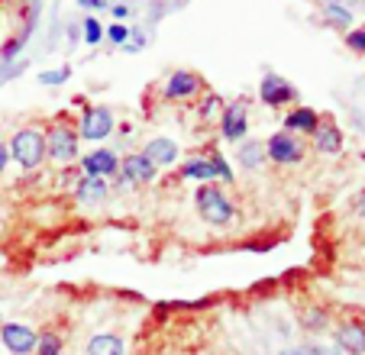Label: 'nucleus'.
Segmentation results:
<instances>
[{"label":"nucleus","instance_id":"f257e3e1","mask_svg":"<svg viewBox=\"0 0 365 355\" xmlns=\"http://www.w3.org/2000/svg\"><path fill=\"white\" fill-rule=\"evenodd\" d=\"M194 207H197L200 220L210 226H230L233 223V200H230V194L223 191L217 181H210V185H200L197 194H194Z\"/></svg>","mask_w":365,"mask_h":355},{"label":"nucleus","instance_id":"f03ea898","mask_svg":"<svg viewBox=\"0 0 365 355\" xmlns=\"http://www.w3.org/2000/svg\"><path fill=\"white\" fill-rule=\"evenodd\" d=\"M7 149H10V158H14L20 168L33 171L46 162V133L36 130V126H23V130H16V136L10 139Z\"/></svg>","mask_w":365,"mask_h":355},{"label":"nucleus","instance_id":"7ed1b4c3","mask_svg":"<svg viewBox=\"0 0 365 355\" xmlns=\"http://www.w3.org/2000/svg\"><path fill=\"white\" fill-rule=\"evenodd\" d=\"M81 152V136L71 123H52L46 133V158H52L56 165H68Z\"/></svg>","mask_w":365,"mask_h":355},{"label":"nucleus","instance_id":"20e7f679","mask_svg":"<svg viewBox=\"0 0 365 355\" xmlns=\"http://www.w3.org/2000/svg\"><path fill=\"white\" fill-rule=\"evenodd\" d=\"M265 158L275 165H297L304 158V143L294 136V133L278 130L275 136L265 143Z\"/></svg>","mask_w":365,"mask_h":355},{"label":"nucleus","instance_id":"39448f33","mask_svg":"<svg viewBox=\"0 0 365 355\" xmlns=\"http://www.w3.org/2000/svg\"><path fill=\"white\" fill-rule=\"evenodd\" d=\"M113 133V113L107 107H88L81 113V123H78V136L97 143V139H107Z\"/></svg>","mask_w":365,"mask_h":355},{"label":"nucleus","instance_id":"423d86ee","mask_svg":"<svg viewBox=\"0 0 365 355\" xmlns=\"http://www.w3.org/2000/svg\"><path fill=\"white\" fill-rule=\"evenodd\" d=\"M259 101H262L265 107H284V103L297 101V88L291 81H284L282 75L269 71V75H262V81H259Z\"/></svg>","mask_w":365,"mask_h":355},{"label":"nucleus","instance_id":"0eeeda50","mask_svg":"<svg viewBox=\"0 0 365 355\" xmlns=\"http://www.w3.org/2000/svg\"><path fill=\"white\" fill-rule=\"evenodd\" d=\"M36 329L26 323H0V342L14 355H33L36 352Z\"/></svg>","mask_w":365,"mask_h":355},{"label":"nucleus","instance_id":"6e6552de","mask_svg":"<svg viewBox=\"0 0 365 355\" xmlns=\"http://www.w3.org/2000/svg\"><path fill=\"white\" fill-rule=\"evenodd\" d=\"M200 88H204L200 75H194V71H187V68H178L168 75L162 94H165V101H191V97L200 94Z\"/></svg>","mask_w":365,"mask_h":355},{"label":"nucleus","instance_id":"1a4fd4ad","mask_svg":"<svg viewBox=\"0 0 365 355\" xmlns=\"http://www.w3.org/2000/svg\"><path fill=\"white\" fill-rule=\"evenodd\" d=\"M336 349L346 355H365V323L362 317L343 320L336 326Z\"/></svg>","mask_w":365,"mask_h":355},{"label":"nucleus","instance_id":"9d476101","mask_svg":"<svg viewBox=\"0 0 365 355\" xmlns=\"http://www.w3.org/2000/svg\"><path fill=\"white\" fill-rule=\"evenodd\" d=\"M81 168L88 178H113L120 175V158L113 149H94L81 155Z\"/></svg>","mask_w":365,"mask_h":355},{"label":"nucleus","instance_id":"9b49d317","mask_svg":"<svg viewBox=\"0 0 365 355\" xmlns=\"http://www.w3.org/2000/svg\"><path fill=\"white\" fill-rule=\"evenodd\" d=\"M249 130V113H246V103H230L220 116V133L227 143H242Z\"/></svg>","mask_w":365,"mask_h":355},{"label":"nucleus","instance_id":"f8f14e48","mask_svg":"<svg viewBox=\"0 0 365 355\" xmlns=\"http://www.w3.org/2000/svg\"><path fill=\"white\" fill-rule=\"evenodd\" d=\"M178 143H172V139L159 136V139H149L143 149V158L152 165V168H168V165L178 162Z\"/></svg>","mask_w":365,"mask_h":355},{"label":"nucleus","instance_id":"ddd939ff","mask_svg":"<svg viewBox=\"0 0 365 355\" xmlns=\"http://www.w3.org/2000/svg\"><path fill=\"white\" fill-rule=\"evenodd\" d=\"M120 175H123L126 185H149V181H155L159 168H152L143 158V152H139V155H126L123 162H120Z\"/></svg>","mask_w":365,"mask_h":355},{"label":"nucleus","instance_id":"4468645a","mask_svg":"<svg viewBox=\"0 0 365 355\" xmlns=\"http://www.w3.org/2000/svg\"><path fill=\"white\" fill-rule=\"evenodd\" d=\"M314 136V149L324 152V155H339L343 152V133H339L336 123H330V120H320L317 130L310 133Z\"/></svg>","mask_w":365,"mask_h":355},{"label":"nucleus","instance_id":"2eb2a0df","mask_svg":"<svg viewBox=\"0 0 365 355\" xmlns=\"http://www.w3.org/2000/svg\"><path fill=\"white\" fill-rule=\"evenodd\" d=\"M317 123H320V113L314 107H297V110H291L288 116H284V133H314L317 130Z\"/></svg>","mask_w":365,"mask_h":355},{"label":"nucleus","instance_id":"dca6fc26","mask_svg":"<svg viewBox=\"0 0 365 355\" xmlns=\"http://www.w3.org/2000/svg\"><path fill=\"white\" fill-rule=\"evenodd\" d=\"M107 194H110L107 178H88L84 175L81 181H78V187H75V197L81 200V204H101Z\"/></svg>","mask_w":365,"mask_h":355},{"label":"nucleus","instance_id":"f3484780","mask_svg":"<svg viewBox=\"0 0 365 355\" xmlns=\"http://www.w3.org/2000/svg\"><path fill=\"white\" fill-rule=\"evenodd\" d=\"M88 355H126V342L117 333H97L88 339Z\"/></svg>","mask_w":365,"mask_h":355},{"label":"nucleus","instance_id":"a211bd4d","mask_svg":"<svg viewBox=\"0 0 365 355\" xmlns=\"http://www.w3.org/2000/svg\"><path fill=\"white\" fill-rule=\"evenodd\" d=\"M181 178H194V181H204V185H210V181H217V165L210 162V158H187V162H181Z\"/></svg>","mask_w":365,"mask_h":355},{"label":"nucleus","instance_id":"6ab92c4d","mask_svg":"<svg viewBox=\"0 0 365 355\" xmlns=\"http://www.w3.org/2000/svg\"><path fill=\"white\" fill-rule=\"evenodd\" d=\"M301 326L310 329V333H320V329L330 326V314L324 307H304L301 310Z\"/></svg>","mask_w":365,"mask_h":355},{"label":"nucleus","instance_id":"aec40b11","mask_svg":"<svg viewBox=\"0 0 365 355\" xmlns=\"http://www.w3.org/2000/svg\"><path fill=\"white\" fill-rule=\"evenodd\" d=\"M33 355H62V336L56 329H42L36 336V352Z\"/></svg>","mask_w":365,"mask_h":355},{"label":"nucleus","instance_id":"412c9836","mask_svg":"<svg viewBox=\"0 0 365 355\" xmlns=\"http://www.w3.org/2000/svg\"><path fill=\"white\" fill-rule=\"evenodd\" d=\"M265 162V145L262 143H242L240 145V165L242 168H259Z\"/></svg>","mask_w":365,"mask_h":355},{"label":"nucleus","instance_id":"4be33fe9","mask_svg":"<svg viewBox=\"0 0 365 355\" xmlns=\"http://www.w3.org/2000/svg\"><path fill=\"white\" fill-rule=\"evenodd\" d=\"M324 16L333 23V26H349V23H352V14L343 7V4H339V0H327Z\"/></svg>","mask_w":365,"mask_h":355},{"label":"nucleus","instance_id":"5701e85b","mask_svg":"<svg viewBox=\"0 0 365 355\" xmlns=\"http://www.w3.org/2000/svg\"><path fill=\"white\" fill-rule=\"evenodd\" d=\"M81 29H84V42H88V46H97V42L103 39V26L94 20V16H84Z\"/></svg>","mask_w":365,"mask_h":355},{"label":"nucleus","instance_id":"b1692460","mask_svg":"<svg viewBox=\"0 0 365 355\" xmlns=\"http://www.w3.org/2000/svg\"><path fill=\"white\" fill-rule=\"evenodd\" d=\"M71 78V68H58V71H42L39 84H65Z\"/></svg>","mask_w":365,"mask_h":355},{"label":"nucleus","instance_id":"393cba45","mask_svg":"<svg viewBox=\"0 0 365 355\" xmlns=\"http://www.w3.org/2000/svg\"><path fill=\"white\" fill-rule=\"evenodd\" d=\"M107 39H110L113 46H126V39H130V29H126L123 23H113V26L107 29Z\"/></svg>","mask_w":365,"mask_h":355},{"label":"nucleus","instance_id":"a878e982","mask_svg":"<svg viewBox=\"0 0 365 355\" xmlns=\"http://www.w3.org/2000/svg\"><path fill=\"white\" fill-rule=\"evenodd\" d=\"M346 46H349L352 52L365 55V29H352V33L346 36Z\"/></svg>","mask_w":365,"mask_h":355},{"label":"nucleus","instance_id":"bb28decb","mask_svg":"<svg viewBox=\"0 0 365 355\" xmlns=\"http://www.w3.org/2000/svg\"><path fill=\"white\" fill-rule=\"evenodd\" d=\"M20 52H23V36H16V39H10L7 46L0 48V58H4V62H10V58H16Z\"/></svg>","mask_w":365,"mask_h":355},{"label":"nucleus","instance_id":"cd10ccee","mask_svg":"<svg viewBox=\"0 0 365 355\" xmlns=\"http://www.w3.org/2000/svg\"><path fill=\"white\" fill-rule=\"evenodd\" d=\"M210 162L217 165V175H220V181H233V171H230L227 158H223L220 152H214V155H210Z\"/></svg>","mask_w":365,"mask_h":355},{"label":"nucleus","instance_id":"c85d7f7f","mask_svg":"<svg viewBox=\"0 0 365 355\" xmlns=\"http://www.w3.org/2000/svg\"><path fill=\"white\" fill-rule=\"evenodd\" d=\"M301 355H339V349H327V346H304Z\"/></svg>","mask_w":365,"mask_h":355},{"label":"nucleus","instance_id":"c756f323","mask_svg":"<svg viewBox=\"0 0 365 355\" xmlns=\"http://www.w3.org/2000/svg\"><path fill=\"white\" fill-rule=\"evenodd\" d=\"M78 7H84V10H107V0H78Z\"/></svg>","mask_w":365,"mask_h":355},{"label":"nucleus","instance_id":"7c9ffc66","mask_svg":"<svg viewBox=\"0 0 365 355\" xmlns=\"http://www.w3.org/2000/svg\"><path fill=\"white\" fill-rule=\"evenodd\" d=\"M217 107H220V97L210 94V97H204V107H200V113H210V110H217Z\"/></svg>","mask_w":365,"mask_h":355},{"label":"nucleus","instance_id":"2f4dec72","mask_svg":"<svg viewBox=\"0 0 365 355\" xmlns=\"http://www.w3.org/2000/svg\"><path fill=\"white\" fill-rule=\"evenodd\" d=\"M7 162H10V149H7L4 143H0V175L7 171Z\"/></svg>","mask_w":365,"mask_h":355},{"label":"nucleus","instance_id":"473e14b6","mask_svg":"<svg viewBox=\"0 0 365 355\" xmlns=\"http://www.w3.org/2000/svg\"><path fill=\"white\" fill-rule=\"evenodd\" d=\"M110 14L117 16V20H126V16H130V7H123V4H117V7H110Z\"/></svg>","mask_w":365,"mask_h":355},{"label":"nucleus","instance_id":"72a5a7b5","mask_svg":"<svg viewBox=\"0 0 365 355\" xmlns=\"http://www.w3.org/2000/svg\"><path fill=\"white\" fill-rule=\"evenodd\" d=\"M356 210H359V217H365V191L359 194V200H356Z\"/></svg>","mask_w":365,"mask_h":355},{"label":"nucleus","instance_id":"f704fd0d","mask_svg":"<svg viewBox=\"0 0 365 355\" xmlns=\"http://www.w3.org/2000/svg\"><path fill=\"white\" fill-rule=\"evenodd\" d=\"M62 355H68V352H62Z\"/></svg>","mask_w":365,"mask_h":355},{"label":"nucleus","instance_id":"c9c22d12","mask_svg":"<svg viewBox=\"0 0 365 355\" xmlns=\"http://www.w3.org/2000/svg\"><path fill=\"white\" fill-rule=\"evenodd\" d=\"M362 323H365V317H362Z\"/></svg>","mask_w":365,"mask_h":355}]
</instances>
